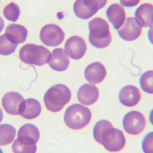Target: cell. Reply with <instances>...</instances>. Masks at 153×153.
I'll return each instance as SVG.
<instances>
[{
	"label": "cell",
	"mask_w": 153,
	"mask_h": 153,
	"mask_svg": "<svg viewBox=\"0 0 153 153\" xmlns=\"http://www.w3.org/2000/svg\"><path fill=\"white\" fill-rule=\"evenodd\" d=\"M89 42L91 45L98 49L107 47L112 41L109 25L107 21L101 18L91 19L88 24Z\"/></svg>",
	"instance_id": "1"
},
{
	"label": "cell",
	"mask_w": 153,
	"mask_h": 153,
	"mask_svg": "<svg viewBox=\"0 0 153 153\" xmlns=\"http://www.w3.org/2000/svg\"><path fill=\"white\" fill-rule=\"evenodd\" d=\"M71 97V91L67 86L57 84L53 86L45 92L44 95V103L49 111L57 112L70 102Z\"/></svg>",
	"instance_id": "2"
},
{
	"label": "cell",
	"mask_w": 153,
	"mask_h": 153,
	"mask_svg": "<svg viewBox=\"0 0 153 153\" xmlns=\"http://www.w3.org/2000/svg\"><path fill=\"white\" fill-rule=\"evenodd\" d=\"M91 110L80 104L69 106L65 112L64 121L68 127L73 130H80L86 127L91 122Z\"/></svg>",
	"instance_id": "3"
},
{
	"label": "cell",
	"mask_w": 153,
	"mask_h": 153,
	"mask_svg": "<svg viewBox=\"0 0 153 153\" xmlns=\"http://www.w3.org/2000/svg\"><path fill=\"white\" fill-rule=\"evenodd\" d=\"M19 56L22 61L26 64L42 66L50 61L51 54L49 50L42 45L28 44L21 48Z\"/></svg>",
	"instance_id": "4"
},
{
	"label": "cell",
	"mask_w": 153,
	"mask_h": 153,
	"mask_svg": "<svg viewBox=\"0 0 153 153\" xmlns=\"http://www.w3.org/2000/svg\"><path fill=\"white\" fill-rule=\"evenodd\" d=\"M126 140L123 131L113 128L109 127L105 130L101 138V144L109 152H115L123 149Z\"/></svg>",
	"instance_id": "5"
},
{
	"label": "cell",
	"mask_w": 153,
	"mask_h": 153,
	"mask_svg": "<svg viewBox=\"0 0 153 153\" xmlns=\"http://www.w3.org/2000/svg\"><path fill=\"white\" fill-rule=\"evenodd\" d=\"M107 1L78 0L74 4L76 16L82 19H88L106 5Z\"/></svg>",
	"instance_id": "6"
},
{
	"label": "cell",
	"mask_w": 153,
	"mask_h": 153,
	"mask_svg": "<svg viewBox=\"0 0 153 153\" xmlns=\"http://www.w3.org/2000/svg\"><path fill=\"white\" fill-rule=\"evenodd\" d=\"M123 126L128 134L137 135L141 134L144 130L146 126V120L141 112L131 111L125 115Z\"/></svg>",
	"instance_id": "7"
},
{
	"label": "cell",
	"mask_w": 153,
	"mask_h": 153,
	"mask_svg": "<svg viewBox=\"0 0 153 153\" xmlns=\"http://www.w3.org/2000/svg\"><path fill=\"white\" fill-rule=\"evenodd\" d=\"M40 38L43 44L49 47H56L62 43L65 33L60 27L55 24L46 25L40 32Z\"/></svg>",
	"instance_id": "8"
},
{
	"label": "cell",
	"mask_w": 153,
	"mask_h": 153,
	"mask_svg": "<svg viewBox=\"0 0 153 153\" xmlns=\"http://www.w3.org/2000/svg\"><path fill=\"white\" fill-rule=\"evenodd\" d=\"M142 32V27L135 18L128 17L117 30V33L123 40L131 42L137 39Z\"/></svg>",
	"instance_id": "9"
},
{
	"label": "cell",
	"mask_w": 153,
	"mask_h": 153,
	"mask_svg": "<svg viewBox=\"0 0 153 153\" xmlns=\"http://www.w3.org/2000/svg\"><path fill=\"white\" fill-rule=\"evenodd\" d=\"M65 48L68 55L74 60L81 59L87 51V45L83 38L76 35L66 40Z\"/></svg>",
	"instance_id": "10"
},
{
	"label": "cell",
	"mask_w": 153,
	"mask_h": 153,
	"mask_svg": "<svg viewBox=\"0 0 153 153\" xmlns=\"http://www.w3.org/2000/svg\"><path fill=\"white\" fill-rule=\"evenodd\" d=\"M40 138V132L36 126L31 124H25L18 131V138L19 143L29 146H36V143Z\"/></svg>",
	"instance_id": "11"
},
{
	"label": "cell",
	"mask_w": 153,
	"mask_h": 153,
	"mask_svg": "<svg viewBox=\"0 0 153 153\" xmlns=\"http://www.w3.org/2000/svg\"><path fill=\"white\" fill-rule=\"evenodd\" d=\"M24 100L23 96L18 92H7L2 99V106L9 114L20 115Z\"/></svg>",
	"instance_id": "12"
},
{
	"label": "cell",
	"mask_w": 153,
	"mask_h": 153,
	"mask_svg": "<svg viewBox=\"0 0 153 153\" xmlns=\"http://www.w3.org/2000/svg\"><path fill=\"white\" fill-rule=\"evenodd\" d=\"M119 101L124 106L131 107L137 105L141 99L139 89L132 85L125 86L120 89L118 94Z\"/></svg>",
	"instance_id": "13"
},
{
	"label": "cell",
	"mask_w": 153,
	"mask_h": 153,
	"mask_svg": "<svg viewBox=\"0 0 153 153\" xmlns=\"http://www.w3.org/2000/svg\"><path fill=\"white\" fill-rule=\"evenodd\" d=\"M78 100L82 104L91 105L97 101L99 97V90L97 86L86 83L81 86L77 93Z\"/></svg>",
	"instance_id": "14"
},
{
	"label": "cell",
	"mask_w": 153,
	"mask_h": 153,
	"mask_svg": "<svg viewBox=\"0 0 153 153\" xmlns=\"http://www.w3.org/2000/svg\"><path fill=\"white\" fill-rule=\"evenodd\" d=\"M107 71L104 65L100 62L91 63L84 71L85 78L88 82L94 84L100 83L105 78Z\"/></svg>",
	"instance_id": "15"
},
{
	"label": "cell",
	"mask_w": 153,
	"mask_h": 153,
	"mask_svg": "<svg viewBox=\"0 0 153 153\" xmlns=\"http://www.w3.org/2000/svg\"><path fill=\"white\" fill-rule=\"evenodd\" d=\"M70 60L66 51L61 48H56L53 51L49 62V65L53 70L58 71H64L68 69Z\"/></svg>",
	"instance_id": "16"
},
{
	"label": "cell",
	"mask_w": 153,
	"mask_h": 153,
	"mask_svg": "<svg viewBox=\"0 0 153 153\" xmlns=\"http://www.w3.org/2000/svg\"><path fill=\"white\" fill-rule=\"evenodd\" d=\"M106 16L115 29L117 30L120 28L125 21V9L118 4H113L110 6L106 11Z\"/></svg>",
	"instance_id": "17"
},
{
	"label": "cell",
	"mask_w": 153,
	"mask_h": 153,
	"mask_svg": "<svg viewBox=\"0 0 153 153\" xmlns=\"http://www.w3.org/2000/svg\"><path fill=\"white\" fill-rule=\"evenodd\" d=\"M135 18L143 27H151L153 24V6L144 3L138 7L135 12Z\"/></svg>",
	"instance_id": "18"
},
{
	"label": "cell",
	"mask_w": 153,
	"mask_h": 153,
	"mask_svg": "<svg viewBox=\"0 0 153 153\" xmlns=\"http://www.w3.org/2000/svg\"><path fill=\"white\" fill-rule=\"evenodd\" d=\"M42 110V106L39 101L34 99H28L23 102L20 115L27 120H32L37 117Z\"/></svg>",
	"instance_id": "19"
},
{
	"label": "cell",
	"mask_w": 153,
	"mask_h": 153,
	"mask_svg": "<svg viewBox=\"0 0 153 153\" xmlns=\"http://www.w3.org/2000/svg\"><path fill=\"white\" fill-rule=\"evenodd\" d=\"M5 34L7 36L16 44H23L26 40L28 31L21 25L12 24L6 28Z\"/></svg>",
	"instance_id": "20"
},
{
	"label": "cell",
	"mask_w": 153,
	"mask_h": 153,
	"mask_svg": "<svg viewBox=\"0 0 153 153\" xmlns=\"http://www.w3.org/2000/svg\"><path fill=\"white\" fill-rule=\"evenodd\" d=\"M16 131L13 126L9 124H4L0 126V143L1 146L10 144L16 137Z\"/></svg>",
	"instance_id": "21"
},
{
	"label": "cell",
	"mask_w": 153,
	"mask_h": 153,
	"mask_svg": "<svg viewBox=\"0 0 153 153\" xmlns=\"http://www.w3.org/2000/svg\"><path fill=\"white\" fill-rule=\"evenodd\" d=\"M0 42V53L3 56H8L12 54L18 47V44L12 41L6 34L1 36Z\"/></svg>",
	"instance_id": "22"
},
{
	"label": "cell",
	"mask_w": 153,
	"mask_h": 153,
	"mask_svg": "<svg viewBox=\"0 0 153 153\" xmlns=\"http://www.w3.org/2000/svg\"><path fill=\"white\" fill-rule=\"evenodd\" d=\"M153 71H148L141 75L139 83L143 91L149 94L153 93Z\"/></svg>",
	"instance_id": "23"
},
{
	"label": "cell",
	"mask_w": 153,
	"mask_h": 153,
	"mask_svg": "<svg viewBox=\"0 0 153 153\" xmlns=\"http://www.w3.org/2000/svg\"><path fill=\"white\" fill-rule=\"evenodd\" d=\"M3 14L6 19L16 22L18 21L20 15L19 6L16 4L11 2L4 8Z\"/></svg>",
	"instance_id": "24"
},
{
	"label": "cell",
	"mask_w": 153,
	"mask_h": 153,
	"mask_svg": "<svg viewBox=\"0 0 153 153\" xmlns=\"http://www.w3.org/2000/svg\"><path fill=\"white\" fill-rule=\"evenodd\" d=\"M111 126H113L112 124L109 120H102L98 121L93 129V135L95 140L101 144V138L103 132L107 128Z\"/></svg>",
	"instance_id": "25"
},
{
	"label": "cell",
	"mask_w": 153,
	"mask_h": 153,
	"mask_svg": "<svg viewBox=\"0 0 153 153\" xmlns=\"http://www.w3.org/2000/svg\"><path fill=\"white\" fill-rule=\"evenodd\" d=\"M37 146H31L23 144L15 140L12 144V150L16 153H35Z\"/></svg>",
	"instance_id": "26"
},
{
	"label": "cell",
	"mask_w": 153,
	"mask_h": 153,
	"mask_svg": "<svg viewBox=\"0 0 153 153\" xmlns=\"http://www.w3.org/2000/svg\"><path fill=\"white\" fill-rule=\"evenodd\" d=\"M153 132L145 135L142 141V149L144 153H152L153 149Z\"/></svg>",
	"instance_id": "27"
},
{
	"label": "cell",
	"mask_w": 153,
	"mask_h": 153,
	"mask_svg": "<svg viewBox=\"0 0 153 153\" xmlns=\"http://www.w3.org/2000/svg\"><path fill=\"white\" fill-rule=\"evenodd\" d=\"M140 1H120L122 5L126 7H133L137 5Z\"/></svg>",
	"instance_id": "28"
}]
</instances>
